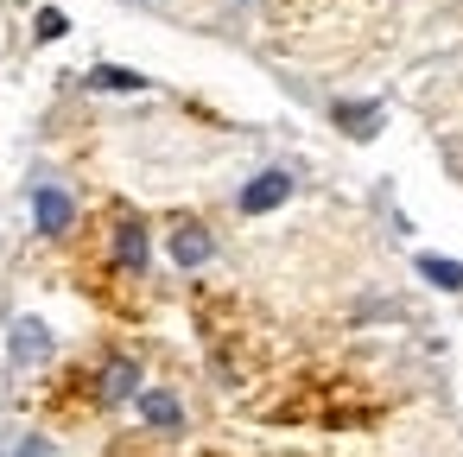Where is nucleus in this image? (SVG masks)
Segmentation results:
<instances>
[{"label": "nucleus", "mask_w": 463, "mask_h": 457, "mask_svg": "<svg viewBox=\"0 0 463 457\" xmlns=\"http://www.w3.org/2000/svg\"><path fill=\"white\" fill-rule=\"evenodd\" d=\"M33 216H39L45 235H64V229H71V197H64L58 185H39V191H33Z\"/></svg>", "instance_id": "f03ea898"}, {"label": "nucleus", "mask_w": 463, "mask_h": 457, "mask_svg": "<svg viewBox=\"0 0 463 457\" xmlns=\"http://www.w3.org/2000/svg\"><path fill=\"white\" fill-rule=\"evenodd\" d=\"M140 419H146V425H165V432H172V425H184V406H178L172 394H159V387H153V394H140Z\"/></svg>", "instance_id": "423d86ee"}, {"label": "nucleus", "mask_w": 463, "mask_h": 457, "mask_svg": "<svg viewBox=\"0 0 463 457\" xmlns=\"http://www.w3.org/2000/svg\"><path fill=\"white\" fill-rule=\"evenodd\" d=\"M90 83H96V90H146V77H140V71H121V64H96Z\"/></svg>", "instance_id": "6e6552de"}, {"label": "nucleus", "mask_w": 463, "mask_h": 457, "mask_svg": "<svg viewBox=\"0 0 463 457\" xmlns=\"http://www.w3.org/2000/svg\"><path fill=\"white\" fill-rule=\"evenodd\" d=\"M134 381H140V368H134V362H109V375H102V400H128V394H134Z\"/></svg>", "instance_id": "1a4fd4ad"}, {"label": "nucleus", "mask_w": 463, "mask_h": 457, "mask_svg": "<svg viewBox=\"0 0 463 457\" xmlns=\"http://www.w3.org/2000/svg\"><path fill=\"white\" fill-rule=\"evenodd\" d=\"M45 356H52V330L39 318H20L14 324V362L26 368V362H45Z\"/></svg>", "instance_id": "7ed1b4c3"}, {"label": "nucleus", "mask_w": 463, "mask_h": 457, "mask_svg": "<svg viewBox=\"0 0 463 457\" xmlns=\"http://www.w3.org/2000/svg\"><path fill=\"white\" fill-rule=\"evenodd\" d=\"M172 261H178V267H203V261H210V235H203L197 223H184V229L172 235Z\"/></svg>", "instance_id": "20e7f679"}, {"label": "nucleus", "mask_w": 463, "mask_h": 457, "mask_svg": "<svg viewBox=\"0 0 463 457\" xmlns=\"http://www.w3.org/2000/svg\"><path fill=\"white\" fill-rule=\"evenodd\" d=\"M64 33H71V20H64L58 7H45V14H39V39H64Z\"/></svg>", "instance_id": "9d476101"}, {"label": "nucleus", "mask_w": 463, "mask_h": 457, "mask_svg": "<svg viewBox=\"0 0 463 457\" xmlns=\"http://www.w3.org/2000/svg\"><path fill=\"white\" fill-rule=\"evenodd\" d=\"M115 261L134 267V273L146 267V229H140V223H121V229H115Z\"/></svg>", "instance_id": "39448f33"}, {"label": "nucleus", "mask_w": 463, "mask_h": 457, "mask_svg": "<svg viewBox=\"0 0 463 457\" xmlns=\"http://www.w3.org/2000/svg\"><path fill=\"white\" fill-rule=\"evenodd\" d=\"M286 197H292V178H286V172H260V178L241 191V210H248V216H267V210H279Z\"/></svg>", "instance_id": "f257e3e1"}, {"label": "nucleus", "mask_w": 463, "mask_h": 457, "mask_svg": "<svg viewBox=\"0 0 463 457\" xmlns=\"http://www.w3.org/2000/svg\"><path fill=\"white\" fill-rule=\"evenodd\" d=\"M419 273L444 292H463V261H438V254H419Z\"/></svg>", "instance_id": "0eeeda50"}]
</instances>
